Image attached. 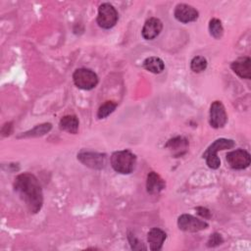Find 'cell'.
Returning a JSON list of instances; mask_svg holds the SVG:
<instances>
[{
	"mask_svg": "<svg viewBox=\"0 0 251 251\" xmlns=\"http://www.w3.org/2000/svg\"><path fill=\"white\" fill-rule=\"evenodd\" d=\"M166 186L165 180L155 172H150L147 175L146 180V189L150 194H158Z\"/></svg>",
	"mask_w": 251,
	"mask_h": 251,
	"instance_id": "cell-12",
	"label": "cell"
},
{
	"mask_svg": "<svg viewBox=\"0 0 251 251\" xmlns=\"http://www.w3.org/2000/svg\"><path fill=\"white\" fill-rule=\"evenodd\" d=\"M224 242V239L222 237V235L218 232H214L213 234L210 235L208 241H207V245L208 247H216L220 244H222Z\"/></svg>",
	"mask_w": 251,
	"mask_h": 251,
	"instance_id": "cell-23",
	"label": "cell"
},
{
	"mask_svg": "<svg viewBox=\"0 0 251 251\" xmlns=\"http://www.w3.org/2000/svg\"><path fill=\"white\" fill-rule=\"evenodd\" d=\"M195 210L197 211V214L199 216H201L202 218H204V219H210L211 218V212L207 208L197 207V208H195Z\"/></svg>",
	"mask_w": 251,
	"mask_h": 251,
	"instance_id": "cell-25",
	"label": "cell"
},
{
	"mask_svg": "<svg viewBox=\"0 0 251 251\" xmlns=\"http://www.w3.org/2000/svg\"><path fill=\"white\" fill-rule=\"evenodd\" d=\"M227 122L225 106L221 101H214L210 107V125L214 128L223 127Z\"/></svg>",
	"mask_w": 251,
	"mask_h": 251,
	"instance_id": "cell-8",
	"label": "cell"
},
{
	"mask_svg": "<svg viewBox=\"0 0 251 251\" xmlns=\"http://www.w3.org/2000/svg\"><path fill=\"white\" fill-rule=\"evenodd\" d=\"M143 67L144 69L153 74H160L165 69V63L163 62L162 59L155 56H151L144 60Z\"/></svg>",
	"mask_w": 251,
	"mask_h": 251,
	"instance_id": "cell-15",
	"label": "cell"
},
{
	"mask_svg": "<svg viewBox=\"0 0 251 251\" xmlns=\"http://www.w3.org/2000/svg\"><path fill=\"white\" fill-rule=\"evenodd\" d=\"M51 127H52V126L49 123L41 124V125H38L36 126H34L32 129L24 132L19 137H37V136H41V135H44L45 133H47L48 131H50Z\"/></svg>",
	"mask_w": 251,
	"mask_h": 251,
	"instance_id": "cell-17",
	"label": "cell"
},
{
	"mask_svg": "<svg viewBox=\"0 0 251 251\" xmlns=\"http://www.w3.org/2000/svg\"><path fill=\"white\" fill-rule=\"evenodd\" d=\"M14 189L31 213H37L43 203V194L36 176L29 173L19 175L14 181Z\"/></svg>",
	"mask_w": 251,
	"mask_h": 251,
	"instance_id": "cell-1",
	"label": "cell"
},
{
	"mask_svg": "<svg viewBox=\"0 0 251 251\" xmlns=\"http://www.w3.org/2000/svg\"><path fill=\"white\" fill-rule=\"evenodd\" d=\"M163 28L162 22L157 18H150L148 19L141 30V34L144 39L152 40L157 37Z\"/></svg>",
	"mask_w": 251,
	"mask_h": 251,
	"instance_id": "cell-10",
	"label": "cell"
},
{
	"mask_svg": "<svg viewBox=\"0 0 251 251\" xmlns=\"http://www.w3.org/2000/svg\"><path fill=\"white\" fill-rule=\"evenodd\" d=\"M174 16L178 22L187 24V23L196 21L198 19L199 13L194 7H192L188 4L181 3V4L176 5L175 12H174Z\"/></svg>",
	"mask_w": 251,
	"mask_h": 251,
	"instance_id": "cell-9",
	"label": "cell"
},
{
	"mask_svg": "<svg viewBox=\"0 0 251 251\" xmlns=\"http://www.w3.org/2000/svg\"><path fill=\"white\" fill-rule=\"evenodd\" d=\"M77 159L86 167L95 170H101L106 163V156L101 153L91 151H80L77 154Z\"/></svg>",
	"mask_w": 251,
	"mask_h": 251,
	"instance_id": "cell-7",
	"label": "cell"
},
{
	"mask_svg": "<svg viewBox=\"0 0 251 251\" xmlns=\"http://www.w3.org/2000/svg\"><path fill=\"white\" fill-rule=\"evenodd\" d=\"M231 70L241 78L250 79L251 77V60L249 57H240L230 65Z\"/></svg>",
	"mask_w": 251,
	"mask_h": 251,
	"instance_id": "cell-11",
	"label": "cell"
},
{
	"mask_svg": "<svg viewBox=\"0 0 251 251\" xmlns=\"http://www.w3.org/2000/svg\"><path fill=\"white\" fill-rule=\"evenodd\" d=\"M190 68L194 73H201L207 68V60L203 56H196L191 60Z\"/></svg>",
	"mask_w": 251,
	"mask_h": 251,
	"instance_id": "cell-21",
	"label": "cell"
},
{
	"mask_svg": "<svg viewBox=\"0 0 251 251\" xmlns=\"http://www.w3.org/2000/svg\"><path fill=\"white\" fill-rule=\"evenodd\" d=\"M203 158L206 159V164L210 169L216 170L221 165V160L218 157V155H207V156H204Z\"/></svg>",
	"mask_w": 251,
	"mask_h": 251,
	"instance_id": "cell-22",
	"label": "cell"
},
{
	"mask_svg": "<svg viewBox=\"0 0 251 251\" xmlns=\"http://www.w3.org/2000/svg\"><path fill=\"white\" fill-rule=\"evenodd\" d=\"M177 226L179 229L188 232H197L208 227V224L205 221L188 214H183L178 217Z\"/></svg>",
	"mask_w": 251,
	"mask_h": 251,
	"instance_id": "cell-5",
	"label": "cell"
},
{
	"mask_svg": "<svg viewBox=\"0 0 251 251\" xmlns=\"http://www.w3.org/2000/svg\"><path fill=\"white\" fill-rule=\"evenodd\" d=\"M116 108H117L116 103H114L113 101H106L98 109V112H97L98 119H104L108 117L110 114H112L115 111Z\"/></svg>",
	"mask_w": 251,
	"mask_h": 251,
	"instance_id": "cell-20",
	"label": "cell"
},
{
	"mask_svg": "<svg viewBox=\"0 0 251 251\" xmlns=\"http://www.w3.org/2000/svg\"><path fill=\"white\" fill-rule=\"evenodd\" d=\"M234 146V141L231 139H226V138H220L215 140L204 152L203 157L207 155H217V153L221 150L225 149H230Z\"/></svg>",
	"mask_w": 251,
	"mask_h": 251,
	"instance_id": "cell-14",
	"label": "cell"
},
{
	"mask_svg": "<svg viewBox=\"0 0 251 251\" xmlns=\"http://www.w3.org/2000/svg\"><path fill=\"white\" fill-rule=\"evenodd\" d=\"M167 237V234L164 230L158 227H154L150 229L147 234V240L150 246V249L153 251H158L162 248L163 243Z\"/></svg>",
	"mask_w": 251,
	"mask_h": 251,
	"instance_id": "cell-13",
	"label": "cell"
},
{
	"mask_svg": "<svg viewBox=\"0 0 251 251\" xmlns=\"http://www.w3.org/2000/svg\"><path fill=\"white\" fill-rule=\"evenodd\" d=\"M78 120L74 115H67L60 121V127L70 133L75 134L78 130Z\"/></svg>",
	"mask_w": 251,
	"mask_h": 251,
	"instance_id": "cell-16",
	"label": "cell"
},
{
	"mask_svg": "<svg viewBox=\"0 0 251 251\" xmlns=\"http://www.w3.org/2000/svg\"><path fill=\"white\" fill-rule=\"evenodd\" d=\"M118 18V12L113 5L109 3H103L99 6L97 24L102 28H112L117 24Z\"/></svg>",
	"mask_w": 251,
	"mask_h": 251,
	"instance_id": "cell-4",
	"label": "cell"
},
{
	"mask_svg": "<svg viewBox=\"0 0 251 251\" xmlns=\"http://www.w3.org/2000/svg\"><path fill=\"white\" fill-rule=\"evenodd\" d=\"M226 161L230 168L243 170L250 165V154L243 149H236L226 154Z\"/></svg>",
	"mask_w": 251,
	"mask_h": 251,
	"instance_id": "cell-6",
	"label": "cell"
},
{
	"mask_svg": "<svg viewBox=\"0 0 251 251\" xmlns=\"http://www.w3.org/2000/svg\"><path fill=\"white\" fill-rule=\"evenodd\" d=\"M187 145H188V142L185 138L177 136V137H175V138L169 140L168 143L166 144V147L179 152L182 149H186Z\"/></svg>",
	"mask_w": 251,
	"mask_h": 251,
	"instance_id": "cell-19",
	"label": "cell"
},
{
	"mask_svg": "<svg viewBox=\"0 0 251 251\" xmlns=\"http://www.w3.org/2000/svg\"><path fill=\"white\" fill-rule=\"evenodd\" d=\"M127 238H128L130 246L133 250H145L146 249V247L143 245V243L141 241H139L133 234L129 233Z\"/></svg>",
	"mask_w": 251,
	"mask_h": 251,
	"instance_id": "cell-24",
	"label": "cell"
},
{
	"mask_svg": "<svg viewBox=\"0 0 251 251\" xmlns=\"http://www.w3.org/2000/svg\"><path fill=\"white\" fill-rule=\"evenodd\" d=\"M73 79L75 84L83 90H90L98 83L97 75L93 71L85 68L75 70L73 75Z\"/></svg>",
	"mask_w": 251,
	"mask_h": 251,
	"instance_id": "cell-3",
	"label": "cell"
},
{
	"mask_svg": "<svg viewBox=\"0 0 251 251\" xmlns=\"http://www.w3.org/2000/svg\"><path fill=\"white\" fill-rule=\"evenodd\" d=\"M136 163L135 155L129 150H120L116 151L111 156V166L112 168L120 174L127 175L130 174Z\"/></svg>",
	"mask_w": 251,
	"mask_h": 251,
	"instance_id": "cell-2",
	"label": "cell"
},
{
	"mask_svg": "<svg viewBox=\"0 0 251 251\" xmlns=\"http://www.w3.org/2000/svg\"><path fill=\"white\" fill-rule=\"evenodd\" d=\"M209 31L214 38H221L224 34V27L222 25V22L216 18L212 19L209 23Z\"/></svg>",
	"mask_w": 251,
	"mask_h": 251,
	"instance_id": "cell-18",
	"label": "cell"
}]
</instances>
